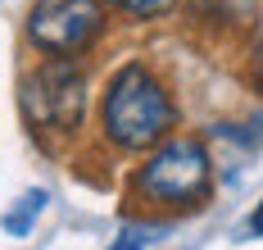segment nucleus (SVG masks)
Here are the masks:
<instances>
[{"mask_svg": "<svg viewBox=\"0 0 263 250\" xmlns=\"http://www.w3.org/2000/svg\"><path fill=\"white\" fill-rule=\"evenodd\" d=\"M100 128L118 150H155L173 137L177 105L150 64L127 59L123 68H114L100 100Z\"/></svg>", "mask_w": 263, "mask_h": 250, "instance_id": "1", "label": "nucleus"}, {"mask_svg": "<svg viewBox=\"0 0 263 250\" xmlns=\"http://www.w3.org/2000/svg\"><path fill=\"white\" fill-rule=\"evenodd\" d=\"M213 187V164L200 137H168L132 173V191L159 209H191Z\"/></svg>", "mask_w": 263, "mask_h": 250, "instance_id": "2", "label": "nucleus"}, {"mask_svg": "<svg viewBox=\"0 0 263 250\" xmlns=\"http://www.w3.org/2000/svg\"><path fill=\"white\" fill-rule=\"evenodd\" d=\"M86 100H91V82L78 59H41L18 86L27 128L46 137H73L86 118Z\"/></svg>", "mask_w": 263, "mask_h": 250, "instance_id": "3", "label": "nucleus"}, {"mask_svg": "<svg viewBox=\"0 0 263 250\" xmlns=\"http://www.w3.org/2000/svg\"><path fill=\"white\" fill-rule=\"evenodd\" d=\"M105 32V0H36L27 9V41L50 59H78Z\"/></svg>", "mask_w": 263, "mask_h": 250, "instance_id": "4", "label": "nucleus"}, {"mask_svg": "<svg viewBox=\"0 0 263 250\" xmlns=\"http://www.w3.org/2000/svg\"><path fill=\"white\" fill-rule=\"evenodd\" d=\"M41 205H46V191H32V195H23V200H18V209H14V214L5 219V227H9L14 237H23L27 227L36 223V214H41Z\"/></svg>", "mask_w": 263, "mask_h": 250, "instance_id": "5", "label": "nucleus"}, {"mask_svg": "<svg viewBox=\"0 0 263 250\" xmlns=\"http://www.w3.org/2000/svg\"><path fill=\"white\" fill-rule=\"evenodd\" d=\"M114 9H123L132 19H159V14H168V9H177V0H105Z\"/></svg>", "mask_w": 263, "mask_h": 250, "instance_id": "6", "label": "nucleus"}, {"mask_svg": "<svg viewBox=\"0 0 263 250\" xmlns=\"http://www.w3.org/2000/svg\"><path fill=\"white\" fill-rule=\"evenodd\" d=\"M245 82H250V86H254V91L263 96V32H259V41L250 46V64H245Z\"/></svg>", "mask_w": 263, "mask_h": 250, "instance_id": "7", "label": "nucleus"}, {"mask_svg": "<svg viewBox=\"0 0 263 250\" xmlns=\"http://www.w3.org/2000/svg\"><path fill=\"white\" fill-rule=\"evenodd\" d=\"M186 9L195 14V19H227V0H186Z\"/></svg>", "mask_w": 263, "mask_h": 250, "instance_id": "8", "label": "nucleus"}, {"mask_svg": "<svg viewBox=\"0 0 263 250\" xmlns=\"http://www.w3.org/2000/svg\"><path fill=\"white\" fill-rule=\"evenodd\" d=\"M250 237H263V200L254 205V214H250Z\"/></svg>", "mask_w": 263, "mask_h": 250, "instance_id": "9", "label": "nucleus"}, {"mask_svg": "<svg viewBox=\"0 0 263 250\" xmlns=\"http://www.w3.org/2000/svg\"><path fill=\"white\" fill-rule=\"evenodd\" d=\"M109 250H141V241H132V237H123V241H114Z\"/></svg>", "mask_w": 263, "mask_h": 250, "instance_id": "10", "label": "nucleus"}]
</instances>
